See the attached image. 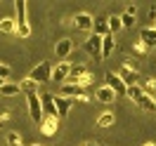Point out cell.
Instances as JSON below:
<instances>
[{
  "label": "cell",
  "mask_w": 156,
  "mask_h": 146,
  "mask_svg": "<svg viewBox=\"0 0 156 146\" xmlns=\"http://www.w3.org/2000/svg\"><path fill=\"white\" fill-rule=\"evenodd\" d=\"M14 24H17V36L19 38H29L31 36V26H29V5L24 2V0H17L14 2Z\"/></svg>",
  "instance_id": "cell-1"
},
{
  "label": "cell",
  "mask_w": 156,
  "mask_h": 146,
  "mask_svg": "<svg viewBox=\"0 0 156 146\" xmlns=\"http://www.w3.org/2000/svg\"><path fill=\"white\" fill-rule=\"evenodd\" d=\"M29 78L33 80V83H48V80H52V66H50L48 61H40V64H36V66L31 68Z\"/></svg>",
  "instance_id": "cell-2"
},
{
  "label": "cell",
  "mask_w": 156,
  "mask_h": 146,
  "mask_svg": "<svg viewBox=\"0 0 156 146\" xmlns=\"http://www.w3.org/2000/svg\"><path fill=\"white\" fill-rule=\"evenodd\" d=\"M26 104H29V113L31 118H33V123H43V118H45V113H43V101H40V94H29L26 97Z\"/></svg>",
  "instance_id": "cell-3"
},
{
  "label": "cell",
  "mask_w": 156,
  "mask_h": 146,
  "mask_svg": "<svg viewBox=\"0 0 156 146\" xmlns=\"http://www.w3.org/2000/svg\"><path fill=\"white\" fill-rule=\"evenodd\" d=\"M107 87L111 90L116 97H123V94L128 92V85L121 80V76H118L116 71H109V73H107Z\"/></svg>",
  "instance_id": "cell-4"
},
{
  "label": "cell",
  "mask_w": 156,
  "mask_h": 146,
  "mask_svg": "<svg viewBox=\"0 0 156 146\" xmlns=\"http://www.w3.org/2000/svg\"><path fill=\"white\" fill-rule=\"evenodd\" d=\"M83 49H85V52H88V54L95 59V61H102V38H99L97 33H92V36L85 40Z\"/></svg>",
  "instance_id": "cell-5"
},
{
  "label": "cell",
  "mask_w": 156,
  "mask_h": 146,
  "mask_svg": "<svg viewBox=\"0 0 156 146\" xmlns=\"http://www.w3.org/2000/svg\"><path fill=\"white\" fill-rule=\"evenodd\" d=\"M118 76H121V80L126 83L128 87H130V85H137V78H140V73H137V66L133 64V61H126V64H123V68L118 71Z\"/></svg>",
  "instance_id": "cell-6"
},
{
  "label": "cell",
  "mask_w": 156,
  "mask_h": 146,
  "mask_svg": "<svg viewBox=\"0 0 156 146\" xmlns=\"http://www.w3.org/2000/svg\"><path fill=\"white\" fill-rule=\"evenodd\" d=\"M38 127H40V132H43L45 137H55L57 130H59V118L57 116H45Z\"/></svg>",
  "instance_id": "cell-7"
},
{
  "label": "cell",
  "mask_w": 156,
  "mask_h": 146,
  "mask_svg": "<svg viewBox=\"0 0 156 146\" xmlns=\"http://www.w3.org/2000/svg\"><path fill=\"white\" fill-rule=\"evenodd\" d=\"M73 26L80 31H92L95 29V19L88 12H78V14H73Z\"/></svg>",
  "instance_id": "cell-8"
},
{
  "label": "cell",
  "mask_w": 156,
  "mask_h": 146,
  "mask_svg": "<svg viewBox=\"0 0 156 146\" xmlns=\"http://www.w3.org/2000/svg\"><path fill=\"white\" fill-rule=\"evenodd\" d=\"M71 76V64L69 61H59L57 66H52V80L55 83H62L64 85V80Z\"/></svg>",
  "instance_id": "cell-9"
},
{
  "label": "cell",
  "mask_w": 156,
  "mask_h": 146,
  "mask_svg": "<svg viewBox=\"0 0 156 146\" xmlns=\"http://www.w3.org/2000/svg\"><path fill=\"white\" fill-rule=\"evenodd\" d=\"M71 49H73V42L69 38H62L57 45H55V54L59 57V61H66V57L71 54Z\"/></svg>",
  "instance_id": "cell-10"
},
{
  "label": "cell",
  "mask_w": 156,
  "mask_h": 146,
  "mask_svg": "<svg viewBox=\"0 0 156 146\" xmlns=\"http://www.w3.org/2000/svg\"><path fill=\"white\" fill-rule=\"evenodd\" d=\"M140 42H142L147 49H149V47H156V29H154V26L142 29V33H140Z\"/></svg>",
  "instance_id": "cell-11"
},
{
  "label": "cell",
  "mask_w": 156,
  "mask_h": 146,
  "mask_svg": "<svg viewBox=\"0 0 156 146\" xmlns=\"http://www.w3.org/2000/svg\"><path fill=\"white\" fill-rule=\"evenodd\" d=\"M40 101H43V113H45V116H57V108H55V94L43 92V94H40Z\"/></svg>",
  "instance_id": "cell-12"
},
{
  "label": "cell",
  "mask_w": 156,
  "mask_h": 146,
  "mask_svg": "<svg viewBox=\"0 0 156 146\" xmlns=\"http://www.w3.org/2000/svg\"><path fill=\"white\" fill-rule=\"evenodd\" d=\"M55 108H57V116H59V118H66L69 111H71V99L57 94V97H55Z\"/></svg>",
  "instance_id": "cell-13"
},
{
  "label": "cell",
  "mask_w": 156,
  "mask_h": 146,
  "mask_svg": "<svg viewBox=\"0 0 156 146\" xmlns=\"http://www.w3.org/2000/svg\"><path fill=\"white\" fill-rule=\"evenodd\" d=\"M62 97H66V99H73V97H83V87H78V85H73V83H64L62 85Z\"/></svg>",
  "instance_id": "cell-14"
},
{
  "label": "cell",
  "mask_w": 156,
  "mask_h": 146,
  "mask_svg": "<svg viewBox=\"0 0 156 146\" xmlns=\"http://www.w3.org/2000/svg\"><path fill=\"white\" fill-rule=\"evenodd\" d=\"M0 33H2V36H17L14 17H5V19H0Z\"/></svg>",
  "instance_id": "cell-15"
},
{
  "label": "cell",
  "mask_w": 156,
  "mask_h": 146,
  "mask_svg": "<svg viewBox=\"0 0 156 146\" xmlns=\"http://www.w3.org/2000/svg\"><path fill=\"white\" fill-rule=\"evenodd\" d=\"M95 99H97L99 104H114V101H116V94H114V92H111V90L104 85V87H99V90H97Z\"/></svg>",
  "instance_id": "cell-16"
},
{
  "label": "cell",
  "mask_w": 156,
  "mask_h": 146,
  "mask_svg": "<svg viewBox=\"0 0 156 146\" xmlns=\"http://www.w3.org/2000/svg\"><path fill=\"white\" fill-rule=\"evenodd\" d=\"M114 47H116V42H114V36H104L102 38V59H109L114 54Z\"/></svg>",
  "instance_id": "cell-17"
},
{
  "label": "cell",
  "mask_w": 156,
  "mask_h": 146,
  "mask_svg": "<svg viewBox=\"0 0 156 146\" xmlns=\"http://www.w3.org/2000/svg\"><path fill=\"white\" fill-rule=\"evenodd\" d=\"M21 90H19V83H2V87H0V94L2 97H17Z\"/></svg>",
  "instance_id": "cell-18"
},
{
  "label": "cell",
  "mask_w": 156,
  "mask_h": 146,
  "mask_svg": "<svg viewBox=\"0 0 156 146\" xmlns=\"http://www.w3.org/2000/svg\"><path fill=\"white\" fill-rule=\"evenodd\" d=\"M95 33H97L99 38H104V36H111L109 33V24H107V17H99V19H95Z\"/></svg>",
  "instance_id": "cell-19"
},
{
  "label": "cell",
  "mask_w": 156,
  "mask_h": 146,
  "mask_svg": "<svg viewBox=\"0 0 156 146\" xmlns=\"http://www.w3.org/2000/svg\"><path fill=\"white\" fill-rule=\"evenodd\" d=\"M19 90L26 92V97H29V94H38V83H33L31 78H24L19 83Z\"/></svg>",
  "instance_id": "cell-20"
},
{
  "label": "cell",
  "mask_w": 156,
  "mask_h": 146,
  "mask_svg": "<svg viewBox=\"0 0 156 146\" xmlns=\"http://www.w3.org/2000/svg\"><path fill=\"white\" fill-rule=\"evenodd\" d=\"M144 94H147V92L140 87V85H130V87H128V92H126V97L130 99V101H135V104H137L142 97H144Z\"/></svg>",
  "instance_id": "cell-21"
},
{
  "label": "cell",
  "mask_w": 156,
  "mask_h": 146,
  "mask_svg": "<svg viewBox=\"0 0 156 146\" xmlns=\"http://www.w3.org/2000/svg\"><path fill=\"white\" fill-rule=\"evenodd\" d=\"M107 24H109V33H111V36H114V33H118V31L123 29L121 17H116V14H107Z\"/></svg>",
  "instance_id": "cell-22"
},
{
  "label": "cell",
  "mask_w": 156,
  "mask_h": 146,
  "mask_svg": "<svg viewBox=\"0 0 156 146\" xmlns=\"http://www.w3.org/2000/svg\"><path fill=\"white\" fill-rule=\"evenodd\" d=\"M114 123H116V116H114L111 111H104V113L97 118V127H111Z\"/></svg>",
  "instance_id": "cell-23"
},
{
  "label": "cell",
  "mask_w": 156,
  "mask_h": 146,
  "mask_svg": "<svg viewBox=\"0 0 156 146\" xmlns=\"http://www.w3.org/2000/svg\"><path fill=\"white\" fill-rule=\"evenodd\" d=\"M137 108H140V111H156V101L149 97V94H144V97L137 101Z\"/></svg>",
  "instance_id": "cell-24"
},
{
  "label": "cell",
  "mask_w": 156,
  "mask_h": 146,
  "mask_svg": "<svg viewBox=\"0 0 156 146\" xmlns=\"http://www.w3.org/2000/svg\"><path fill=\"white\" fill-rule=\"evenodd\" d=\"M5 141H7V146H24V141H21V137L17 134V132H7V134H5Z\"/></svg>",
  "instance_id": "cell-25"
},
{
  "label": "cell",
  "mask_w": 156,
  "mask_h": 146,
  "mask_svg": "<svg viewBox=\"0 0 156 146\" xmlns=\"http://www.w3.org/2000/svg\"><path fill=\"white\" fill-rule=\"evenodd\" d=\"M121 24H123V29H133V26H135V17H133L130 12H123V14H121Z\"/></svg>",
  "instance_id": "cell-26"
},
{
  "label": "cell",
  "mask_w": 156,
  "mask_h": 146,
  "mask_svg": "<svg viewBox=\"0 0 156 146\" xmlns=\"http://www.w3.org/2000/svg\"><path fill=\"white\" fill-rule=\"evenodd\" d=\"M80 73H88L85 64H76V66H71V76H69V78H78Z\"/></svg>",
  "instance_id": "cell-27"
},
{
  "label": "cell",
  "mask_w": 156,
  "mask_h": 146,
  "mask_svg": "<svg viewBox=\"0 0 156 146\" xmlns=\"http://www.w3.org/2000/svg\"><path fill=\"white\" fill-rule=\"evenodd\" d=\"M144 92L149 94V97H154V94H156V78H151L149 83H147V90H144Z\"/></svg>",
  "instance_id": "cell-28"
},
{
  "label": "cell",
  "mask_w": 156,
  "mask_h": 146,
  "mask_svg": "<svg viewBox=\"0 0 156 146\" xmlns=\"http://www.w3.org/2000/svg\"><path fill=\"white\" fill-rule=\"evenodd\" d=\"M10 73H12V68L7 66V64H0V80H5Z\"/></svg>",
  "instance_id": "cell-29"
},
{
  "label": "cell",
  "mask_w": 156,
  "mask_h": 146,
  "mask_svg": "<svg viewBox=\"0 0 156 146\" xmlns=\"http://www.w3.org/2000/svg\"><path fill=\"white\" fill-rule=\"evenodd\" d=\"M135 52L140 54V57H144V52H147V47L142 45V42H135Z\"/></svg>",
  "instance_id": "cell-30"
},
{
  "label": "cell",
  "mask_w": 156,
  "mask_h": 146,
  "mask_svg": "<svg viewBox=\"0 0 156 146\" xmlns=\"http://www.w3.org/2000/svg\"><path fill=\"white\" fill-rule=\"evenodd\" d=\"M149 21H151V26L156 24V5H151V10H149Z\"/></svg>",
  "instance_id": "cell-31"
},
{
  "label": "cell",
  "mask_w": 156,
  "mask_h": 146,
  "mask_svg": "<svg viewBox=\"0 0 156 146\" xmlns=\"http://www.w3.org/2000/svg\"><path fill=\"white\" fill-rule=\"evenodd\" d=\"M10 113H7V108H0V120H7Z\"/></svg>",
  "instance_id": "cell-32"
},
{
  "label": "cell",
  "mask_w": 156,
  "mask_h": 146,
  "mask_svg": "<svg viewBox=\"0 0 156 146\" xmlns=\"http://www.w3.org/2000/svg\"><path fill=\"white\" fill-rule=\"evenodd\" d=\"M126 12H130V14L135 17V12H137V5H128V10H126Z\"/></svg>",
  "instance_id": "cell-33"
},
{
  "label": "cell",
  "mask_w": 156,
  "mask_h": 146,
  "mask_svg": "<svg viewBox=\"0 0 156 146\" xmlns=\"http://www.w3.org/2000/svg\"><path fill=\"white\" fill-rule=\"evenodd\" d=\"M142 146H156V144H154V141H147V144H142Z\"/></svg>",
  "instance_id": "cell-34"
},
{
  "label": "cell",
  "mask_w": 156,
  "mask_h": 146,
  "mask_svg": "<svg viewBox=\"0 0 156 146\" xmlns=\"http://www.w3.org/2000/svg\"><path fill=\"white\" fill-rule=\"evenodd\" d=\"M85 146H99V144H95V141H90V144H85Z\"/></svg>",
  "instance_id": "cell-35"
},
{
  "label": "cell",
  "mask_w": 156,
  "mask_h": 146,
  "mask_svg": "<svg viewBox=\"0 0 156 146\" xmlns=\"http://www.w3.org/2000/svg\"><path fill=\"white\" fill-rule=\"evenodd\" d=\"M151 99H154V101H156V94H154V97H151Z\"/></svg>",
  "instance_id": "cell-36"
},
{
  "label": "cell",
  "mask_w": 156,
  "mask_h": 146,
  "mask_svg": "<svg viewBox=\"0 0 156 146\" xmlns=\"http://www.w3.org/2000/svg\"><path fill=\"white\" fill-rule=\"evenodd\" d=\"M31 146H40V144H31Z\"/></svg>",
  "instance_id": "cell-37"
},
{
  "label": "cell",
  "mask_w": 156,
  "mask_h": 146,
  "mask_svg": "<svg viewBox=\"0 0 156 146\" xmlns=\"http://www.w3.org/2000/svg\"><path fill=\"white\" fill-rule=\"evenodd\" d=\"M0 127H2V120H0Z\"/></svg>",
  "instance_id": "cell-38"
},
{
  "label": "cell",
  "mask_w": 156,
  "mask_h": 146,
  "mask_svg": "<svg viewBox=\"0 0 156 146\" xmlns=\"http://www.w3.org/2000/svg\"><path fill=\"white\" fill-rule=\"evenodd\" d=\"M154 29H156V24H154Z\"/></svg>",
  "instance_id": "cell-39"
}]
</instances>
